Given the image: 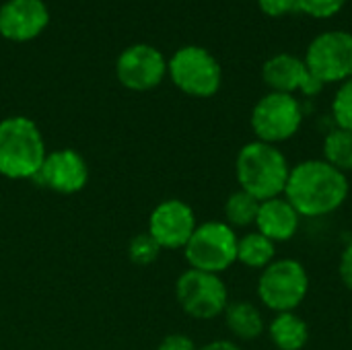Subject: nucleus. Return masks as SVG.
Listing matches in <instances>:
<instances>
[{"mask_svg": "<svg viewBox=\"0 0 352 350\" xmlns=\"http://www.w3.org/2000/svg\"><path fill=\"white\" fill-rule=\"evenodd\" d=\"M258 208H260V202L254 196H250L248 192H243V190L237 188L225 200V206H223L225 223L229 227H233L235 231H239V229L250 231L256 225Z\"/></svg>", "mask_w": 352, "mask_h": 350, "instance_id": "nucleus-20", "label": "nucleus"}, {"mask_svg": "<svg viewBox=\"0 0 352 350\" xmlns=\"http://www.w3.org/2000/svg\"><path fill=\"white\" fill-rule=\"evenodd\" d=\"M303 120L305 109L295 95L270 91L256 101L250 116V126L256 140L278 146L299 134Z\"/></svg>", "mask_w": 352, "mask_h": 350, "instance_id": "nucleus-6", "label": "nucleus"}, {"mask_svg": "<svg viewBox=\"0 0 352 350\" xmlns=\"http://www.w3.org/2000/svg\"><path fill=\"white\" fill-rule=\"evenodd\" d=\"M283 196L295 206L301 219H324L346 204L351 182L349 175L324 159H305L291 167Z\"/></svg>", "mask_w": 352, "mask_h": 350, "instance_id": "nucleus-1", "label": "nucleus"}, {"mask_svg": "<svg viewBox=\"0 0 352 350\" xmlns=\"http://www.w3.org/2000/svg\"><path fill=\"white\" fill-rule=\"evenodd\" d=\"M50 21L41 0H8L0 8V33L12 41H29L37 37Z\"/></svg>", "mask_w": 352, "mask_h": 350, "instance_id": "nucleus-13", "label": "nucleus"}, {"mask_svg": "<svg viewBox=\"0 0 352 350\" xmlns=\"http://www.w3.org/2000/svg\"><path fill=\"white\" fill-rule=\"evenodd\" d=\"M33 182L58 194H76L89 182V167L82 155H78L76 151L58 149L47 153Z\"/></svg>", "mask_w": 352, "mask_h": 350, "instance_id": "nucleus-12", "label": "nucleus"}, {"mask_svg": "<svg viewBox=\"0 0 352 350\" xmlns=\"http://www.w3.org/2000/svg\"><path fill=\"white\" fill-rule=\"evenodd\" d=\"M311 289V278L305 264L297 258H276L268 264L256 283V295L270 314L297 311Z\"/></svg>", "mask_w": 352, "mask_h": 350, "instance_id": "nucleus-4", "label": "nucleus"}, {"mask_svg": "<svg viewBox=\"0 0 352 350\" xmlns=\"http://www.w3.org/2000/svg\"><path fill=\"white\" fill-rule=\"evenodd\" d=\"M157 350H198V347H196V342H194L190 336L175 332V334L165 336V338L159 342Z\"/></svg>", "mask_w": 352, "mask_h": 350, "instance_id": "nucleus-26", "label": "nucleus"}, {"mask_svg": "<svg viewBox=\"0 0 352 350\" xmlns=\"http://www.w3.org/2000/svg\"><path fill=\"white\" fill-rule=\"evenodd\" d=\"M167 72L175 87L190 97H212L223 83V70L217 58L198 45H186L173 54Z\"/></svg>", "mask_w": 352, "mask_h": 350, "instance_id": "nucleus-8", "label": "nucleus"}, {"mask_svg": "<svg viewBox=\"0 0 352 350\" xmlns=\"http://www.w3.org/2000/svg\"><path fill=\"white\" fill-rule=\"evenodd\" d=\"M262 78L270 91L295 95L303 93L314 74L307 70L303 58H297L293 54H276L264 62Z\"/></svg>", "mask_w": 352, "mask_h": 350, "instance_id": "nucleus-15", "label": "nucleus"}, {"mask_svg": "<svg viewBox=\"0 0 352 350\" xmlns=\"http://www.w3.org/2000/svg\"><path fill=\"white\" fill-rule=\"evenodd\" d=\"M167 62L163 54L146 43L132 45L122 52L116 64L118 80L130 91H151L165 78Z\"/></svg>", "mask_w": 352, "mask_h": 350, "instance_id": "nucleus-11", "label": "nucleus"}, {"mask_svg": "<svg viewBox=\"0 0 352 350\" xmlns=\"http://www.w3.org/2000/svg\"><path fill=\"white\" fill-rule=\"evenodd\" d=\"M276 260V243L258 233L256 229L239 235L237 241V262L248 270L262 272L268 264Z\"/></svg>", "mask_w": 352, "mask_h": 350, "instance_id": "nucleus-18", "label": "nucleus"}, {"mask_svg": "<svg viewBox=\"0 0 352 350\" xmlns=\"http://www.w3.org/2000/svg\"><path fill=\"white\" fill-rule=\"evenodd\" d=\"M47 157L37 124L25 116L0 122V175L8 179H33Z\"/></svg>", "mask_w": 352, "mask_h": 350, "instance_id": "nucleus-3", "label": "nucleus"}, {"mask_svg": "<svg viewBox=\"0 0 352 350\" xmlns=\"http://www.w3.org/2000/svg\"><path fill=\"white\" fill-rule=\"evenodd\" d=\"M225 326L231 332V336L239 342H254L266 334V318L260 305L239 299V301H229L225 314Z\"/></svg>", "mask_w": 352, "mask_h": 350, "instance_id": "nucleus-16", "label": "nucleus"}, {"mask_svg": "<svg viewBox=\"0 0 352 350\" xmlns=\"http://www.w3.org/2000/svg\"><path fill=\"white\" fill-rule=\"evenodd\" d=\"M301 223L303 219L295 210V206L285 196H276L260 202L254 229L278 245L293 241L301 229Z\"/></svg>", "mask_w": 352, "mask_h": 350, "instance_id": "nucleus-14", "label": "nucleus"}, {"mask_svg": "<svg viewBox=\"0 0 352 350\" xmlns=\"http://www.w3.org/2000/svg\"><path fill=\"white\" fill-rule=\"evenodd\" d=\"M175 299L186 316L200 322L217 320L229 305V289L219 274L188 268L175 281Z\"/></svg>", "mask_w": 352, "mask_h": 350, "instance_id": "nucleus-7", "label": "nucleus"}, {"mask_svg": "<svg viewBox=\"0 0 352 350\" xmlns=\"http://www.w3.org/2000/svg\"><path fill=\"white\" fill-rule=\"evenodd\" d=\"M196 227L198 221L194 208L179 198L159 202L148 217V235L161 245V250H184Z\"/></svg>", "mask_w": 352, "mask_h": 350, "instance_id": "nucleus-10", "label": "nucleus"}, {"mask_svg": "<svg viewBox=\"0 0 352 350\" xmlns=\"http://www.w3.org/2000/svg\"><path fill=\"white\" fill-rule=\"evenodd\" d=\"M291 161L276 144L252 140L243 144L235 157V179L239 190L254 196L258 202L285 194Z\"/></svg>", "mask_w": 352, "mask_h": 350, "instance_id": "nucleus-2", "label": "nucleus"}, {"mask_svg": "<svg viewBox=\"0 0 352 350\" xmlns=\"http://www.w3.org/2000/svg\"><path fill=\"white\" fill-rule=\"evenodd\" d=\"M161 252H163L161 245L148 235V231L146 233H138L128 243V258L136 266H151L153 262L159 260Z\"/></svg>", "mask_w": 352, "mask_h": 350, "instance_id": "nucleus-22", "label": "nucleus"}, {"mask_svg": "<svg viewBox=\"0 0 352 350\" xmlns=\"http://www.w3.org/2000/svg\"><path fill=\"white\" fill-rule=\"evenodd\" d=\"M237 241L239 233L225 221H206L192 233L184 256L190 268L221 276L237 264Z\"/></svg>", "mask_w": 352, "mask_h": 350, "instance_id": "nucleus-5", "label": "nucleus"}, {"mask_svg": "<svg viewBox=\"0 0 352 350\" xmlns=\"http://www.w3.org/2000/svg\"><path fill=\"white\" fill-rule=\"evenodd\" d=\"M344 2L346 0H299V10L316 19H328L342 10Z\"/></svg>", "mask_w": 352, "mask_h": 350, "instance_id": "nucleus-23", "label": "nucleus"}, {"mask_svg": "<svg viewBox=\"0 0 352 350\" xmlns=\"http://www.w3.org/2000/svg\"><path fill=\"white\" fill-rule=\"evenodd\" d=\"M258 4L268 17H285L299 10V0H258Z\"/></svg>", "mask_w": 352, "mask_h": 350, "instance_id": "nucleus-24", "label": "nucleus"}, {"mask_svg": "<svg viewBox=\"0 0 352 350\" xmlns=\"http://www.w3.org/2000/svg\"><path fill=\"white\" fill-rule=\"evenodd\" d=\"M338 278L344 285V289H349L352 293V237L346 241V245L340 252V258H338Z\"/></svg>", "mask_w": 352, "mask_h": 350, "instance_id": "nucleus-25", "label": "nucleus"}, {"mask_svg": "<svg viewBox=\"0 0 352 350\" xmlns=\"http://www.w3.org/2000/svg\"><path fill=\"white\" fill-rule=\"evenodd\" d=\"M351 330H352V314H351Z\"/></svg>", "mask_w": 352, "mask_h": 350, "instance_id": "nucleus-28", "label": "nucleus"}, {"mask_svg": "<svg viewBox=\"0 0 352 350\" xmlns=\"http://www.w3.org/2000/svg\"><path fill=\"white\" fill-rule=\"evenodd\" d=\"M322 159L344 175L352 173V132L342 128H332L322 140Z\"/></svg>", "mask_w": 352, "mask_h": 350, "instance_id": "nucleus-19", "label": "nucleus"}, {"mask_svg": "<svg viewBox=\"0 0 352 350\" xmlns=\"http://www.w3.org/2000/svg\"><path fill=\"white\" fill-rule=\"evenodd\" d=\"M198 350H243L239 347V342L235 340H227V338H221V340H212V342H206L202 347H198Z\"/></svg>", "mask_w": 352, "mask_h": 350, "instance_id": "nucleus-27", "label": "nucleus"}, {"mask_svg": "<svg viewBox=\"0 0 352 350\" xmlns=\"http://www.w3.org/2000/svg\"><path fill=\"white\" fill-rule=\"evenodd\" d=\"M307 70L324 85L352 78V33L326 31L318 35L303 58Z\"/></svg>", "mask_w": 352, "mask_h": 350, "instance_id": "nucleus-9", "label": "nucleus"}, {"mask_svg": "<svg viewBox=\"0 0 352 350\" xmlns=\"http://www.w3.org/2000/svg\"><path fill=\"white\" fill-rule=\"evenodd\" d=\"M266 336L274 350H303L309 342V324L297 311L272 314L266 324Z\"/></svg>", "mask_w": 352, "mask_h": 350, "instance_id": "nucleus-17", "label": "nucleus"}, {"mask_svg": "<svg viewBox=\"0 0 352 350\" xmlns=\"http://www.w3.org/2000/svg\"><path fill=\"white\" fill-rule=\"evenodd\" d=\"M330 118L336 128L352 132V78L338 85V89L332 97Z\"/></svg>", "mask_w": 352, "mask_h": 350, "instance_id": "nucleus-21", "label": "nucleus"}]
</instances>
